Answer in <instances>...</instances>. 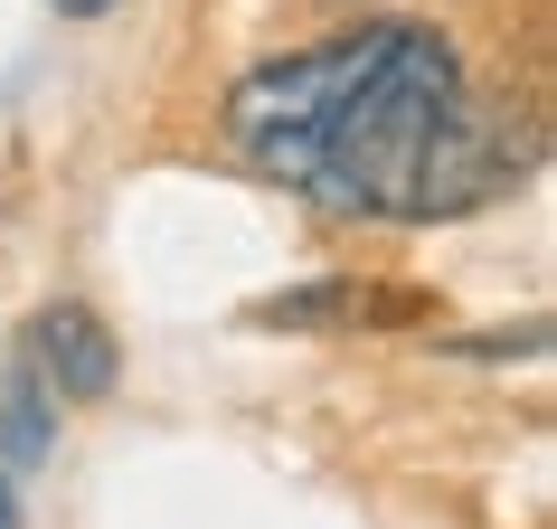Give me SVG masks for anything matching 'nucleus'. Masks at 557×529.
Here are the masks:
<instances>
[{"mask_svg":"<svg viewBox=\"0 0 557 529\" xmlns=\"http://www.w3.org/2000/svg\"><path fill=\"white\" fill-rule=\"evenodd\" d=\"M454 104H463L454 38L425 29V20H379L359 76L341 86L322 143H312L302 199H322L331 218H369V227H416L425 161H435Z\"/></svg>","mask_w":557,"mask_h":529,"instance_id":"f257e3e1","label":"nucleus"},{"mask_svg":"<svg viewBox=\"0 0 557 529\" xmlns=\"http://www.w3.org/2000/svg\"><path fill=\"white\" fill-rule=\"evenodd\" d=\"M369 38H379V20H369V29L322 38V48H294V58L246 66V76L227 86V104H218V133H227V151L246 161V171H264V180H284V189H302V171H312V143H322V123H331V104H341V86L359 76Z\"/></svg>","mask_w":557,"mask_h":529,"instance_id":"f03ea898","label":"nucleus"},{"mask_svg":"<svg viewBox=\"0 0 557 529\" xmlns=\"http://www.w3.org/2000/svg\"><path fill=\"white\" fill-rule=\"evenodd\" d=\"M539 151H548V133L529 114H510V104H492V95H472L454 104V123H444L435 161H425V199H416V227H435V218H472V208L510 199L529 171H539Z\"/></svg>","mask_w":557,"mask_h":529,"instance_id":"7ed1b4c3","label":"nucleus"},{"mask_svg":"<svg viewBox=\"0 0 557 529\" xmlns=\"http://www.w3.org/2000/svg\"><path fill=\"white\" fill-rule=\"evenodd\" d=\"M29 369L58 407H95V397H114L123 350H114V331H104L95 303H48L29 322Z\"/></svg>","mask_w":557,"mask_h":529,"instance_id":"20e7f679","label":"nucleus"},{"mask_svg":"<svg viewBox=\"0 0 557 529\" xmlns=\"http://www.w3.org/2000/svg\"><path fill=\"white\" fill-rule=\"evenodd\" d=\"M359 284L350 274H331V284H302V294H264L256 303V322L264 331H322V322H359Z\"/></svg>","mask_w":557,"mask_h":529,"instance_id":"39448f33","label":"nucleus"},{"mask_svg":"<svg viewBox=\"0 0 557 529\" xmlns=\"http://www.w3.org/2000/svg\"><path fill=\"white\" fill-rule=\"evenodd\" d=\"M48 387H38V369H20L10 379V407H0V464H29V454H48V407H38Z\"/></svg>","mask_w":557,"mask_h":529,"instance_id":"423d86ee","label":"nucleus"},{"mask_svg":"<svg viewBox=\"0 0 557 529\" xmlns=\"http://www.w3.org/2000/svg\"><path fill=\"white\" fill-rule=\"evenodd\" d=\"M48 10H58V20H104L114 0H48Z\"/></svg>","mask_w":557,"mask_h":529,"instance_id":"0eeeda50","label":"nucleus"},{"mask_svg":"<svg viewBox=\"0 0 557 529\" xmlns=\"http://www.w3.org/2000/svg\"><path fill=\"white\" fill-rule=\"evenodd\" d=\"M0 529H20V492H10V464H0Z\"/></svg>","mask_w":557,"mask_h":529,"instance_id":"6e6552de","label":"nucleus"}]
</instances>
